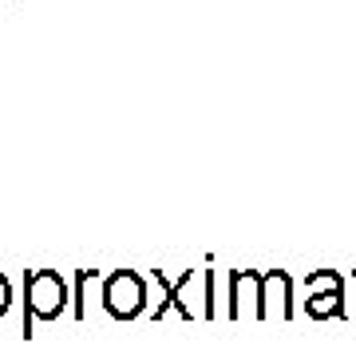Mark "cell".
<instances>
[{"label":"cell","mask_w":356,"mask_h":356,"mask_svg":"<svg viewBox=\"0 0 356 356\" xmlns=\"http://www.w3.org/2000/svg\"><path fill=\"white\" fill-rule=\"evenodd\" d=\"M67 281L60 269H28L24 273V341H32V321H56L67 313Z\"/></svg>","instance_id":"cell-1"},{"label":"cell","mask_w":356,"mask_h":356,"mask_svg":"<svg viewBox=\"0 0 356 356\" xmlns=\"http://www.w3.org/2000/svg\"><path fill=\"white\" fill-rule=\"evenodd\" d=\"M147 277L135 273V269H115L103 277V313L115 321H135L147 309Z\"/></svg>","instance_id":"cell-2"},{"label":"cell","mask_w":356,"mask_h":356,"mask_svg":"<svg viewBox=\"0 0 356 356\" xmlns=\"http://www.w3.org/2000/svg\"><path fill=\"white\" fill-rule=\"evenodd\" d=\"M242 301H250L257 321H266V313H261V273L257 269H234L229 273V309H226L229 321H242Z\"/></svg>","instance_id":"cell-3"},{"label":"cell","mask_w":356,"mask_h":356,"mask_svg":"<svg viewBox=\"0 0 356 356\" xmlns=\"http://www.w3.org/2000/svg\"><path fill=\"white\" fill-rule=\"evenodd\" d=\"M273 301H277L281 321H289L297 313V305H293V277L285 269H266L261 273V313H266V321L273 317Z\"/></svg>","instance_id":"cell-4"},{"label":"cell","mask_w":356,"mask_h":356,"mask_svg":"<svg viewBox=\"0 0 356 356\" xmlns=\"http://www.w3.org/2000/svg\"><path fill=\"white\" fill-rule=\"evenodd\" d=\"M305 313L313 321H329V317H348V309H344V289H325V293H313L305 301Z\"/></svg>","instance_id":"cell-5"},{"label":"cell","mask_w":356,"mask_h":356,"mask_svg":"<svg viewBox=\"0 0 356 356\" xmlns=\"http://www.w3.org/2000/svg\"><path fill=\"white\" fill-rule=\"evenodd\" d=\"M325 289H344V277L341 269H313L305 277V293L313 297V293H325Z\"/></svg>","instance_id":"cell-6"},{"label":"cell","mask_w":356,"mask_h":356,"mask_svg":"<svg viewBox=\"0 0 356 356\" xmlns=\"http://www.w3.org/2000/svg\"><path fill=\"white\" fill-rule=\"evenodd\" d=\"M154 285V293H159V297H154V301H159V305L151 309V321H163L166 313H170V305H166V289H170V281H166V273L163 269H151V277H147Z\"/></svg>","instance_id":"cell-7"},{"label":"cell","mask_w":356,"mask_h":356,"mask_svg":"<svg viewBox=\"0 0 356 356\" xmlns=\"http://www.w3.org/2000/svg\"><path fill=\"white\" fill-rule=\"evenodd\" d=\"M99 277V269H76V301H72V317L83 321L88 313H83V289H88V281Z\"/></svg>","instance_id":"cell-8"},{"label":"cell","mask_w":356,"mask_h":356,"mask_svg":"<svg viewBox=\"0 0 356 356\" xmlns=\"http://www.w3.org/2000/svg\"><path fill=\"white\" fill-rule=\"evenodd\" d=\"M202 289H206V321H214V269H202Z\"/></svg>","instance_id":"cell-9"},{"label":"cell","mask_w":356,"mask_h":356,"mask_svg":"<svg viewBox=\"0 0 356 356\" xmlns=\"http://www.w3.org/2000/svg\"><path fill=\"white\" fill-rule=\"evenodd\" d=\"M8 305H13V281L0 273V321H4V313H8Z\"/></svg>","instance_id":"cell-10"}]
</instances>
